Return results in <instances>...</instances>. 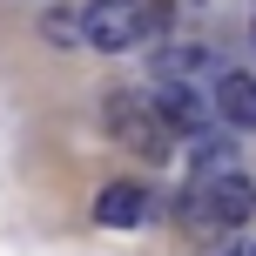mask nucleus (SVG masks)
Instances as JSON below:
<instances>
[{
    "label": "nucleus",
    "instance_id": "7ed1b4c3",
    "mask_svg": "<svg viewBox=\"0 0 256 256\" xmlns=\"http://www.w3.org/2000/svg\"><path fill=\"white\" fill-rule=\"evenodd\" d=\"M142 34H148L142 0H88V7H81V40H88V48H102V54L135 48Z\"/></svg>",
    "mask_w": 256,
    "mask_h": 256
},
{
    "label": "nucleus",
    "instance_id": "f03ea898",
    "mask_svg": "<svg viewBox=\"0 0 256 256\" xmlns=\"http://www.w3.org/2000/svg\"><path fill=\"white\" fill-rule=\"evenodd\" d=\"M256 216V182L236 168V176H216V182H189L182 196V222H202V230H236V222Z\"/></svg>",
    "mask_w": 256,
    "mask_h": 256
},
{
    "label": "nucleus",
    "instance_id": "39448f33",
    "mask_svg": "<svg viewBox=\"0 0 256 256\" xmlns=\"http://www.w3.org/2000/svg\"><path fill=\"white\" fill-rule=\"evenodd\" d=\"M155 108H162V122L176 128V135H209V108L196 88H182V81H155Z\"/></svg>",
    "mask_w": 256,
    "mask_h": 256
},
{
    "label": "nucleus",
    "instance_id": "423d86ee",
    "mask_svg": "<svg viewBox=\"0 0 256 256\" xmlns=\"http://www.w3.org/2000/svg\"><path fill=\"white\" fill-rule=\"evenodd\" d=\"M155 74H162V81H182V88H196L202 74H216V81H222L230 68H222L209 48H162V54H155Z\"/></svg>",
    "mask_w": 256,
    "mask_h": 256
},
{
    "label": "nucleus",
    "instance_id": "1a4fd4ad",
    "mask_svg": "<svg viewBox=\"0 0 256 256\" xmlns=\"http://www.w3.org/2000/svg\"><path fill=\"white\" fill-rule=\"evenodd\" d=\"M250 256H256V250H250Z\"/></svg>",
    "mask_w": 256,
    "mask_h": 256
},
{
    "label": "nucleus",
    "instance_id": "6e6552de",
    "mask_svg": "<svg viewBox=\"0 0 256 256\" xmlns=\"http://www.w3.org/2000/svg\"><path fill=\"white\" fill-rule=\"evenodd\" d=\"M40 34H48L54 48H74V40H81V14H68V7H54V14H40Z\"/></svg>",
    "mask_w": 256,
    "mask_h": 256
},
{
    "label": "nucleus",
    "instance_id": "20e7f679",
    "mask_svg": "<svg viewBox=\"0 0 256 256\" xmlns=\"http://www.w3.org/2000/svg\"><path fill=\"white\" fill-rule=\"evenodd\" d=\"M148 182H108L102 196H94V222L102 230H135V222H148Z\"/></svg>",
    "mask_w": 256,
    "mask_h": 256
},
{
    "label": "nucleus",
    "instance_id": "0eeeda50",
    "mask_svg": "<svg viewBox=\"0 0 256 256\" xmlns=\"http://www.w3.org/2000/svg\"><path fill=\"white\" fill-rule=\"evenodd\" d=\"M216 115L230 122V128H256V74H222L216 81Z\"/></svg>",
    "mask_w": 256,
    "mask_h": 256
},
{
    "label": "nucleus",
    "instance_id": "f257e3e1",
    "mask_svg": "<svg viewBox=\"0 0 256 256\" xmlns=\"http://www.w3.org/2000/svg\"><path fill=\"white\" fill-rule=\"evenodd\" d=\"M108 115V135L122 142V148H135L142 162H168L176 155V128L162 122V108H155V94H135V88H115L102 102Z\"/></svg>",
    "mask_w": 256,
    "mask_h": 256
}]
</instances>
